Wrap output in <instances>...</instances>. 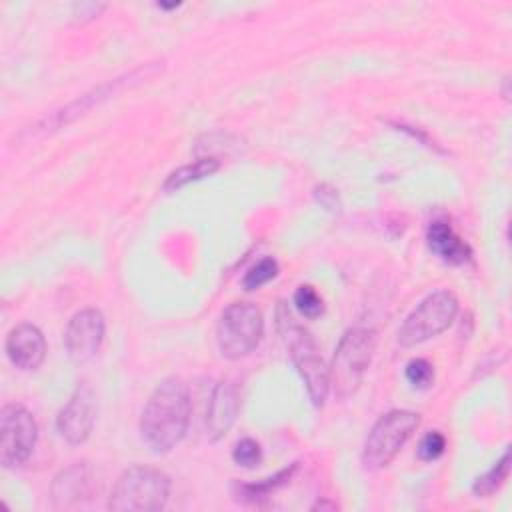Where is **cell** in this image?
I'll return each mask as SVG.
<instances>
[{"instance_id": "11", "label": "cell", "mask_w": 512, "mask_h": 512, "mask_svg": "<svg viewBox=\"0 0 512 512\" xmlns=\"http://www.w3.org/2000/svg\"><path fill=\"white\" fill-rule=\"evenodd\" d=\"M104 316L96 308H84L72 316L66 328V352L74 364H86L96 356L104 340Z\"/></svg>"}, {"instance_id": "25", "label": "cell", "mask_w": 512, "mask_h": 512, "mask_svg": "<svg viewBox=\"0 0 512 512\" xmlns=\"http://www.w3.org/2000/svg\"><path fill=\"white\" fill-rule=\"evenodd\" d=\"M316 198H318V202H322L328 210H334V208L338 206V196H336L334 190H328V186H320V188L316 190Z\"/></svg>"}, {"instance_id": "16", "label": "cell", "mask_w": 512, "mask_h": 512, "mask_svg": "<svg viewBox=\"0 0 512 512\" xmlns=\"http://www.w3.org/2000/svg\"><path fill=\"white\" fill-rule=\"evenodd\" d=\"M220 168V162L214 158V156H204V158H198L190 164H184L180 168H176L174 172L168 174V178L164 180V190L166 192H174V190H180L182 186L190 184V182H196V180H202L206 176H212L216 170Z\"/></svg>"}, {"instance_id": "23", "label": "cell", "mask_w": 512, "mask_h": 512, "mask_svg": "<svg viewBox=\"0 0 512 512\" xmlns=\"http://www.w3.org/2000/svg\"><path fill=\"white\" fill-rule=\"evenodd\" d=\"M444 450H446V438L438 430L424 434L418 444V456H420V460H426V462L440 458L444 454Z\"/></svg>"}, {"instance_id": "27", "label": "cell", "mask_w": 512, "mask_h": 512, "mask_svg": "<svg viewBox=\"0 0 512 512\" xmlns=\"http://www.w3.org/2000/svg\"><path fill=\"white\" fill-rule=\"evenodd\" d=\"M160 8H166V10H170V8H178L180 4H158Z\"/></svg>"}, {"instance_id": "7", "label": "cell", "mask_w": 512, "mask_h": 512, "mask_svg": "<svg viewBox=\"0 0 512 512\" xmlns=\"http://www.w3.org/2000/svg\"><path fill=\"white\" fill-rule=\"evenodd\" d=\"M420 424V414L412 410H390L380 416L366 436L362 448V462L370 470L388 466L412 432Z\"/></svg>"}, {"instance_id": "24", "label": "cell", "mask_w": 512, "mask_h": 512, "mask_svg": "<svg viewBox=\"0 0 512 512\" xmlns=\"http://www.w3.org/2000/svg\"><path fill=\"white\" fill-rule=\"evenodd\" d=\"M104 4H96V2H80L74 4V16H78L80 20H90L94 16L100 14V10H104Z\"/></svg>"}, {"instance_id": "12", "label": "cell", "mask_w": 512, "mask_h": 512, "mask_svg": "<svg viewBox=\"0 0 512 512\" xmlns=\"http://www.w3.org/2000/svg\"><path fill=\"white\" fill-rule=\"evenodd\" d=\"M6 356L20 370H36L46 358V340L34 324H18L6 336Z\"/></svg>"}, {"instance_id": "6", "label": "cell", "mask_w": 512, "mask_h": 512, "mask_svg": "<svg viewBox=\"0 0 512 512\" xmlns=\"http://www.w3.org/2000/svg\"><path fill=\"white\" fill-rule=\"evenodd\" d=\"M264 318L252 302H232L220 314L216 326L218 350L228 360H240L248 356L262 340Z\"/></svg>"}, {"instance_id": "8", "label": "cell", "mask_w": 512, "mask_h": 512, "mask_svg": "<svg viewBox=\"0 0 512 512\" xmlns=\"http://www.w3.org/2000/svg\"><path fill=\"white\" fill-rule=\"evenodd\" d=\"M458 312V300L448 290L426 296L404 320L398 330V342L406 348L422 344L444 332Z\"/></svg>"}, {"instance_id": "2", "label": "cell", "mask_w": 512, "mask_h": 512, "mask_svg": "<svg viewBox=\"0 0 512 512\" xmlns=\"http://www.w3.org/2000/svg\"><path fill=\"white\" fill-rule=\"evenodd\" d=\"M170 496V478L152 466H130L114 482L108 508L114 512H156Z\"/></svg>"}, {"instance_id": "15", "label": "cell", "mask_w": 512, "mask_h": 512, "mask_svg": "<svg viewBox=\"0 0 512 512\" xmlns=\"http://www.w3.org/2000/svg\"><path fill=\"white\" fill-rule=\"evenodd\" d=\"M428 248L448 264H466L472 258L470 246L452 230L446 220H434L426 232Z\"/></svg>"}, {"instance_id": "22", "label": "cell", "mask_w": 512, "mask_h": 512, "mask_svg": "<svg viewBox=\"0 0 512 512\" xmlns=\"http://www.w3.org/2000/svg\"><path fill=\"white\" fill-rule=\"evenodd\" d=\"M406 380L416 388H428L434 380V368L424 358H412L404 368Z\"/></svg>"}, {"instance_id": "18", "label": "cell", "mask_w": 512, "mask_h": 512, "mask_svg": "<svg viewBox=\"0 0 512 512\" xmlns=\"http://www.w3.org/2000/svg\"><path fill=\"white\" fill-rule=\"evenodd\" d=\"M508 472H510V450H504L502 458L498 462H494V466L486 474H482L474 480V484H472L474 496L486 498V496L494 494L508 478Z\"/></svg>"}, {"instance_id": "17", "label": "cell", "mask_w": 512, "mask_h": 512, "mask_svg": "<svg viewBox=\"0 0 512 512\" xmlns=\"http://www.w3.org/2000/svg\"><path fill=\"white\" fill-rule=\"evenodd\" d=\"M296 468H298V466L292 464L290 468H284V470L276 472L274 476L264 478V480H260V482H256V484H240V486H236V494H238L240 500H246V502L262 500V498H266L270 492H274V490L282 488L284 484H288L290 478H292V474L296 472Z\"/></svg>"}, {"instance_id": "14", "label": "cell", "mask_w": 512, "mask_h": 512, "mask_svg": "<svg viewBox=\"0 0 512 512\" xmlns=\"http://www.w3.org/2000/svg\"><path fill=\"white\" fill-rule=\"evenodd\" d=\"M94 480L92 470L86 462H76L74 466L62 470L52 482V500L56 508H70L80 504L92 494Z\"/></svg>"}, {"instance_id": "10", "label": "cell", "mask_w": 512, "mask_h": 512, "mask_svg": "<svg viewBox=\"0 0 512 512\" xmlns=\"http://www.w3.org/2000/svg\"><path fill=\"white\" fill-rule=\"evenodd\" d=\"M96 412H98V406H96L94 390L86 382L78 384L70 400L58 412L56 428L60 436L72 446L86 442V438L94 428Z\"/></svg>"}, {"instance_id": "13", "label": "cell", "mask_w": 512, "mask_h": 512, "mask_svg": "<svg viewBox=\"0 0 512 512\" xmlns=\"http://www.w3.org/2000/svg\"><path fill=\"white\" fill-rule=\"evenodd\" d=\"M238 390L230 380H220L208 400L206 408V434L212 442L226 436L238 412Z\"/></svg>"}, {"instance_id": "26", "label": "cell", "mask_w": 512, "mask_h": 512, "mask_svg": "<svg viewBox=\"0 0 512 512\" xmlns=\"http://www.w3.org/2000/svg\"><path fill=\"white\" fill-rule=\"evenodd\" d=\"M312 510H336V504L334 502H328V500H318Z\"/></svg>"}, {"instance_id": "1", "label": "cell", "mask_w": 512, "mask_h": 512, "mask_svg": "<svg viewBox=\"0 0 512 512\" xmlns=\"http://www.w3.org/2000/svg\"><path fill=\"white\" fill-rule=\"evenodd\" d=\"M190 420V392L182 378L162 380L150 394L142 418V442L156 454L170 452L186 434Z\"/></svg>"}, {"instance_id": "19", "label": "cell", "mask_w": 512, "mask_h": 512, "mask_svg": "<svg viewBox=\"0 0 512 512\" xmlns=\"http://www.w3.org/2000/svg\"><path fill=\"white\" fill-rule=\"evenodd\" d=\"M278 274V262L274 258H262L260 262H256L242 278V286L246 290H258L260 286H264L266 282L274 280Z\"/></svg>"}, {"instance_id": "21", "label": "cell", "mask_w": 512, "mask_h": 512, "mask_svg": "<svg viewBox=\"0 0 512 512\" xmlns=\"http://www.w3.org/2000/svg\"><path fill=\"white\" fill-rule=\"evenodd\" d=\"M232 460L242 468H256L262 462V448L252 438H242L232 448Z\"/></svg>"}, {"instance_id": "9", "label": "cell", "mask_w": 512, "mask_h": 512, "mask_svg": "<svg viewBox=\"0 0 512 512\" xmlns=\"http://www.w3.org/2000/svg\"><path fill=\"white\" fill-rule=\"evenodd\" d=\"M38 438L34 416L20 404H6L0 412V464L16 468L24 464Z\"/></svg>"}, {"instance_id": "20", "label": "cell", "mask_w": 512, "mask_h": 512, "mask_svg": "<svg viewBox=\"0 0 512 512\" xmlns=\"http://www.w3.org/2000/svg\"><path fill=\"white\" fill-rule=\"evenodd\" d=\"M294 304H296V310L306 318H316L324 310L320 294L308 284L298 286V290L294 292Z\"/></svg>"}, {"instance_id": "4", "label": "cell", "mask_w": 512, "mask_h": 512, "mask_svg": "<svg viewBox=\"0 0 512 512\" xmlns=\"http://www.w3.org/2000/svg\"><path fill=\"white\" fill-rule=\"evenodd\" d=\"M374 348L376 334L370 328H352L342 336L330 366V386L338 398H348L358 390Z\"/></svg>"}, {"instance_id": "5", "label": "cell", "mask_w": 512, "mask_h": 512, "mask_svg": "<svg viewBox=\"0 0 512 512\" xmlns=\"http://www.w3.org/2000/svg\"><path fill=\"white\" fill-rule=\"evenodd\" d=\"M162 70V62H152V64H144L120 78H114L110 82H104L100 86H96L94 90L82 94L80 98L68 102L64 108L56 110L54 114L46 116L44 120H40L34 128H32V134H50L62 126H68L70 122L78 120L80 116H84L88 110H92L94 106L114 98L116 94L132 88V86H138L140 82H146L150 78H154L158 72Z\"/></svg>"}, {"instance_id": "3", "label": "cell", "mask_w": 512, "mask_h": 512, "mask_svg": "<svg viewBox=\"0 0 512 512\" xmlns=\"http://www.w3.org/2000/svg\"><path fill=\"white\" fill-rule=\"evenodd\" d=\"M278 330L290 348L292 362L306 386L312 404L322 406L330 390V370L318 354L310 334L294 322L284 304L278 306Z\"/></svg>"}]
</instances>
